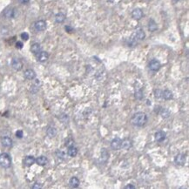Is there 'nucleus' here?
Listing matches in <instances>:
<instances>
[{"mask_svg":"<svg viewBox=\"0 0 189 189\" xmlns=\"http://www.w3.org/2000/svg\"><path fill=\"white\" fill-rule=\"evenodd\" d=\"M131 122L133 125L136 127H143L147 122V115L143 112H138L131 119Z\"/></svg>","mask_w":189,"mask_h":189,"instance_id":"nucleus-1","label":"nucleus"},{"mask_svg":"<svg viewBox=\"0 0 189 189\" xmlns=\"http://www.w3.org/2000/svg\"><path fill=\"white\" fill-rule=\"evenodd\" d=\"M11 165V158L8 153H3L0 154V166L3 167V168H9Z\"/></svg>","mask_w":189,"mask_h":189,"instance_id":"nucleus-2","label":"nucleus"},{"mask_svg":"<svg viewBox=\"0 0 189 189\" xmlns=\"http://www.w3.org/2000/svg\"><path fill=\"white\" fill-rule=\"evenodd\" d=\"M34 27L38 32H43L46 29V22L45 20H38L34 24Z\"/></svg>","mask_w":189,"mask_h":189,"instance_id":"nucleus-3","label":"nucleus"},{"mask_svg":"<svg viewBox=\"0 0 189 189\" xmlns=\"http://www.w3.org/2000/svg\"><path fill=\"white\" fill-rule=\"evenodd\" d=\"M11 67L16 71H20L23 68V63L19 58H13L11 60Z\"/></svg>","mask_w":189,"mask_h":189,"instance_id":"nucleus-4","label":"nucleus"},{"mask_svg":"<svg viewBox=\"0 0 189 189\" xmlns=\"http://www.w3.org/2000/svg\"><path fill=\"white\" fill-rule=\"evenodd\" d=\"M161 67V65L159 60L157 59H152L150 62H149V68L150 70L153 71V72H157L160 69Z\"/></svg>","mask_w":189,"mask_h":189,"instance_id":"nucleus-5","label":"nucleus"},{"mask_svg":"<svg viewBox=\"0 0 189 189\" xmlns=\"http://www.w3.org/2000/svg\"><path fill=\"white\" fill-rule=\"evenodd\" d=\"M174 163L177 166H184L186 163V156L182 153H179L174 158Z\"/></svg>","mask_w":189,"mask_h":189,"instance_id":"nucleus-6","label":"nucleus"},{"mask_svg":"<svg viewBox=\"0 0 189 189\" xmlns=\"http://www.w3.org/2000/svg\"><path fill=\"white\" fill-rule=\"evenodd\" d=\"M108 159H109V153L107 151V149L103 148L101 150V155H100V158H99V163L106 164L107 162Z\"/></svg>","mask_w":189,"mask_h":189,"instance_id":"nucleus-7","label":"nucleus"},{"mask_svg":"<svg viewBox=\"0 0 189 189\" xmlns=\"http://www.w3.org/2000/svg\"><path fill=\"white\" fill-rule=\"evenodd\" d=\"M121 139L119 138H114L112 142H111V147L113 149V150H119L121 148Z\"/></svg>","mask_w":189,"mask_h":189,"instance_id":"nucleus-8","label":"nucleus"},{"mask_svg":"<svg viewBox=\"0 0 189 189\" xmlns=\"http://www.w3.org/2000/svg\"><path fill=\"white\" fill-rule=\"evenodd\" d=\"M143 16H144V13H143L142 10L139 9V8H136V9H134V10L132 11V17H133V18L135 19V20H139V19H141V18L143 17Z\"/></svg>","mask_w":189,"mask_h":189,"instance_id":"nucleus-9","label":"nucleus"},{"mask_svg":"<svg viewBox=\"0 0 189 189\" xmlns=\"http://www.w3.org/2000/svg\"><path fill=\"white\" fill-rule=\"evenodd\" d=\"M37 58H38V61L39 62H42V63L46 62L49 58V54L46 52H39L37 54Z\"/></svg>","mask_w":189,"mask_h":189,"instance_id":"nucleus-10","label":"nucleus"},{"mask_svg":"<svg viewBox=\"0 0 189 189\" xmlns=\"http://www.w3.org/2000/svg\"><path fill=\"white\" fill-rule=\"evenodd\" d=\"M133 146L132 141L129 139H124L121 140V148L124 150H129Z\"/></svg>","mask_w":189,"mask_h":189,"instance_id":"nucleus-11","label":"nucleus"},{"mask_svg":"<svg viewBox=\"0 0 189 189\" xmlns=\"http://www.w3.org/2000/svg\"><path fill=\"white\" fill-rule=\"evenodd\" d=\"M25 78L29 80H32L36 78V72L32 69H27L25 72Z\"/></svg>","mask_w":189,"mask_h":189,"instance_id":"nucleus-12","label":"nucleus"},{"mask_svg":"<svg viewBox=\"0 0 189 189\" xmlns=\"http://www.w3.org/2000/svg\"><path fill=\"white\" fill-rule=\"evenodd\" d=\"M4 16L7 18H12L14 17L15 16V11L13 8H11V7H8L4 11Z\"/></svg>","mask_w":189,"mask_h":189,"instance_id":"nucleus-13","label":"nucleus"},{"mask_svg":"<svg viewBox=\"0 0 189 189\" xmlns=\"http://www.w3.org/2000/svg\"><path fill=\"white\" fill-rule=\"evenodd\" d=\"M1 143L5 147H11L12 145V139L10 137H3L1 139Z\"/></svg>","mask_w":189,"mask_h":189,"instance_id":"nucleus-14","label":"nucleus"},{"mask_svg":"<svg viewBox=\"0 0 189 189\" xmlns=\"http://www.w3.org/2000/svg\"><path fill=\"white\" fill-rule=\"evenodd\" d=\"M154 136H155L156 141H158V142H162L163 140H165L166 134V133L163 132V131H158V132L155 133Z\"/></svg>","mask_w":189,"mask_h":189,"instance_id":"nucleus-15","label":"nucleus"},{"mask_svg":"<svg viewBox=\"0 0 189 189\" xmlns=\"http://www.w3.org/2000/svg\"><path fill=\"white\" fill-rule=\"evenodd\" d=\"M36 161V159L33 156H26L24 160V164L26 166H32Z\"/></svg>","mask_w":189,"mask_h":189,"instance_id":"nucleus-16","label":"nucleus"},{"mask_svg":"<svg viewBox=\"0 0 189 189\" xmlns=\"http://www.w3.org/2000/svg\"><path fill=\"white\" fill-rule=\"evenodd\" d=\"M38 165L39 166H46L47 163H48V160L46 156H39L36 159V161H35Z\"/></svg>","mask_w":189,"mask_h":189,"instance_id":"nucleus-17","label":"nucleus"},{"mask_svg":"<svg viewBox=\"0 0 189 189\" xmlns=\"http://www.w3.org/2000/svg\"><path fill=\"white\" fill-rule=\"evenodd\" d=\"M135 38L139 40H143L145 37V32L141 29V28H138L135 32Z\"/></svg>","mask_w":189,"mask_h":189,"instance_id":"nucleus-18","label":"nucleus"},{"mask_svg":"<svg viewBox=\"0 0 189 189\" xmlns=\"http://www.w3.org/2000/svg\"><path fill=\"white\" fill-rule=\"evenodd\" d=\"M67 154H68L70 157H75V156L78 154V149H77V147H75L74 145L68 146Z\"/></svg>","mask_w":189,"mask_h":189,"instance_id":"nucleus-19","label":"nucleus"},{"mask_svg":"<svg viewBox=\"0 0 189 189\" xmlns=\"http://www.w3.org/2000/svg\"><path fill=\"white\" fill-rule=\"evenodd\" d=\"M65 20H66V15H65L64 13L58 12V14H56V16H55V21H56L57 23L61 24V23L64 22Z\"/></svg>","mask_w":189,"mask_h":189,"instance_id":"nucleus-20","label":"nucleus"},{"mask_svg":"<svg viewBox=\"0 0 189 189\" xmlns=\"http://www.w3.org/2000/svg\"><path fill=\"white\" fill-rule=\"evenodd\" d=\"M158 29V25L156 24V22L153 20V19H150L149 20V23H148V30L152 32L157 31Z\"/></svg>","mask_w":189,"mask_h":189,"instance_id":"nucleus-21","label":"nucleus"},{"mask_svg":"<svg viewBox=\"0 0 189 189\" xmlns=\"http://www.w3.org/2000/svg\"><path fill=\"white\" fill-rule=\"evenodd\" d=\"M174 97L173 92L170 90H165L162 92V98H164L166 100H170Z\"/></svg>","mask_w":189,"mask_h":189,"instance_id":"nucleus-22","label":"nucleus"},{"mask_svg":"<svg viewBox=\"0 0 189 189\" xmlns=\"http://www.w3.org/2000/svg\"><path fill=\"white\" fill-rule=\"evenodd\" d=\"M69 185L73 188L78 187L79 186V180L77 177H72L69 180Z\"/></svg>","mask_w":189,"mask_h":189,"instance_id":"nucleus-23","label":"nucleus"},{"mask_svg":"<svg viewBox=\"0 0 189 189\" xmlns=\"http://www.w3.org/2000/svg\"><path fill=\"white\" fill-rule=\"evenodd\" d=\"M31 52H32L33 54L37 55L39 52H41V46H40V45L38 44V43L33 44V45L31 46Z\"/></svg>","mask_w":189,"mask_h":189,"instance_id":"nucleus-24","label":"nucleus"},{"mask_svg":"<svg viewBox=\"0 0 189 189\" xmlns=\"http://www.w3.org/2000/svg\"><path fill=\"white\" fill-rule=\"evenodd\" d=\"M46 133H47V135H48L50 138H53V137H55V136H56V134H57V130H56V128H55V127H50L47 129Z\"/></svg>","mask_w":189,"mask_h":189,"instance_id":"nucleus-25","label":"nucleus"},{"mask_svg":"<svg viewBox=\"0 0 189 189\" xmlns=\"http://www.w3.org/2000/svg\"><path fill=\"white\" fill-rule=\"evenodd\" d=\"M160 115H161V117H162L163 119H167V118L170 116V112H169V110L163 108V109H161V111H160Z\"/></svg>","mask_w":189,"mask_h":189,"instance_id":"nucleus-26","label":"nucleus"},{"mask_svg":"<svg viewBox=\"0 0 189 189\" xmlns=\"http://www.w3.org/2000/svg\"><path fill=\"white\" fill-rule=\"evenodd\" d=\"M56 154H57V156H58V158H59V159H65V157H66V154H65V153L64 152H62L61 150H58L57 152H56Z\"/></svg>","mask_w":189,"mask_h":189,"instance_id":"nucleus-27","label":"nucleus"},{"mask_svg":"<svg viewBox=\"0 0 189 189\" xmlns=\"http://www.w3.org/2000/svg\"><path fill=\"white\" fill-rule=\"evenodd\" d=\"M135 98L137 99H141L143 98V92L141 90H139L135 92Z\"/></svg>","mask_w":189,"mask_h":189,"instance_id":"nucleus-28","label":"nucleus"},{"mask_svg":"<svg viewBox=\"0 0 189 189\" xmlns=\"http://www.w3.org/2000/svg\"><path fill=\"white\" fill-rule=\"evenodd\" d=\"M21 38H22L23 40H25V41H26V40H28L29 39V34L27 33V32H23V33H21Z\"/></svg>","mask_w":189,"mask_h":189,"instance_id":"nucleus-29","label":"nucleus"},{"mask_svg":"<svg viewBox=\"0 0 189 189\" xmlns=\"http://www.w3.org/2000/svg\"><path fill=\"white\" fill-rule=\"evenodd\" d=\"M154 93H155V97L158 98V99L162 97V91H161V90H159V89H158V90H155V91H154Z\"/></svg>","mask_w":189,"mask_h":189,"instance_id":"nucleus-30","label":"nucleus"},{"mask_svg":"<svg viewBox=\"0 0 189 189\" xmlns=\"http://www.w3.org/2000/svg\"><path fill=\"white\" fill-rule=\"evenodd\" d=\"M23 131L22 130H17V132H16V136H17V138H18V139H21L23 137Z\"/></svg>","mask_w":189,"mask_h":189,"instance_id":"nucleus-31","label":"nucleus"},{"mask_svg":"<svg viewBox=\"0 0 189 189\" xmlns=\"http://www.w3.org/2000/svg\"><path fill=\"white\" fill-rule=\"evenodd\" d=\"M23 46H24V45H23L22 42L17 41V43H16V47H17V49H22V48H23Z\"/></svg>","mask_w":189,"mask_h":189,"instance_id":"nucleus-32","label":"nucleus"},{"mask_svg":"<svg viewBox=\"0 0 189 189\" xmlns=\"http://www.w3.org/2000/svg\"><path fill=\"white\" fill-rule=\"evenodd\" d=\"M38 188H42V186H41V184H39V183H35V184L32 186V189H38Z\"/></svg>","mask_w":189,"mask_h":189,"instance_id":"nucleus-33","label":"nucleus"},{"mask_svg":"<svg viewBox=\"0 0 189 189\" xmlns=\"http://www.w3.org/2000/svg\"><path fill=\"white\" fill-rule=\"evenodd\" d=\"M125 189H134L135 186H133V185H131V184H129V185H127V186H125Z\"/></svg>","mask_w":189,"mask_h":189,"instance_id":"nucleus-34","label":"nucleus"},{"mask_svg":"<svg viewBox=\"0 0 189 189\" xmlns=\"http://www.w3.org/2000/svg\"><path fill=\"white\" fill-rule=\"evenodd\" d=\"M66 32H72V31H73V29L72 28V27H70V26H66Z\"/></svg>","mask_w":189,"mask_h":189,"instance_id":"nucleus-35","label":"nucleus"},{"mask_svg":"<svg viewBox=\"0 0 189 189\" xmlns=\"http://www.w3.org/2000/svg\"><path fill=\"white\" fill-rule=\"evenodd\" d=\"M18 1L21 3V4H23V5H25V4H27V3H29V1L30 0H18Z\"/></svg>","mask_w":189,"mask_h":189,"instance_id":"nucleus-36","label":"nucleus"},{"mask_svg":"<svg viewBox=\"0 0 189 189\" xmlns=\"http://www.w3.org/2000/svg\"><path fill=\"white\" fill-rule=\"evenodd\" d=\"M174 2H179L180 0H174Z\"/></svg>","mask_w":189,"mask_h":189,"instance_id":"nucleus-37","label":"nucleus"}]
</instances>
